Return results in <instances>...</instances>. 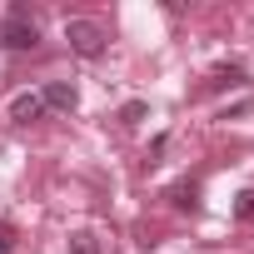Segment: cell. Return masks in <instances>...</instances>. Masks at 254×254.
Returning <instances> with one entry per match:
<instances>
[{"label":"cell","instance_id":"obj_1","mask_svg":"<svg viewBox=\"0 0 254 254\" xmlns=\"http://www.w3.org/2000/svg\"><path fill=\"white\" fill-rule=\"evenodd\" d=\"M65 40H70V50L75 55H85V60H100L105 55V25L100 20H65Z\"/></svg>","mask_w":254,"mask_h":254},{"label":"cell","instance_id":"obj_2","mask_svg":"<svg viewBox=\"0 0 254 254\" xmlns=\"http://www.w3.org/2000/svg\"><path fill=\"white\" fill-rule=\"evenodd\" d=\"M40 35H35V20L25 15V5H15L10 10V20H5V30H0V45H10V50H30Z\"/></svg>","mask_w":254,"mask_h":254},{"label":"cell","instance_id":"obj_3","mask_svg":"<svg viewBox=\"0 0 254 254\" xmlns=\"http://www.w3.org/2000/svg\"><path fill=\"white\" fill-rule=\"evenodd\" d=\"M40 100H45L50 110H65V115H70V110L80 105V90H75V85H65V80H50V85L40 90Z\"/></svg>","mask_w":254,"mask_h":254},{"label":"cell","instance_id":"obj_4","mask_svg":"<svg viewBox=\"0 0 254 254\" xmlns=\"http://www.w3.org/2000/svg\"><path fill=\"white\" fill-rule=\"evenodd\" d=\"M40 115H45V100H40L35 90L10 100V120H15V125H30V120H40Z\"/></svg>","mask_w":254,"mask_h":254},{"label":"cell","instance_id":"obj_5","mask_svg":"<svg viewBox=\"0 0 254 254\" xmlns=\"http://www.w3.org/2000/svg\"><path fill=\"white\" fill-rule=\"evenodd\" d=\"M170 204H175V209H199V180L170 185Z\"/></svg>","mask_w":254,"mask_h":254},{"label":"cell","instance_id":"obj_6","mask_svg":"<svg viewBox=\"0 0 254 254\" xmlns=\"http://www.w3.org/2000/svg\"><path fill=\"white\" fill-rule=\"evenodd\" d=\"M249 75L239 70V65H224V70H214L209 80H204V90H234V85H244Z\"/></svg>","mask_w":254,"mask_h":254},{"label":"cell","instance_id":"obj_7","mask_svg":"<svg viewBox=\"0 0 254 254\" xmlns=\"http://www.w3.org/2000/svg\"><path fill=\"white\" fill-rule=\"evenodd\" d=\"M145 115H150V105H145V100H130V105L120 110V125H140Z\"/></svg>","mask_w":254,"mask_h":254},{"label":"cell","instance_id":"obj_8","mask_svg":"<svg viewBox=\"0 0 254 254\" xmlns=\"http://www.w3.org/2000/svg\"><path fill=\"white\" fill-rule=\"evenodd\" d=\"M70 254H100V239L95 234H75L70 239Z\"/></svg>","mask_w":254,"mask_h":254},{"label":"cell","instance_id":"obj_9","mask_svg":"<svg viewBox=\"0 0 254 254\" xmlns=\"http://www.w3.org/2000/svg\"><path fill=\"white\" fill-rule=\"evenodd\" d=\"M234 214H239V219H254V190H239V199H234Z\"/></svg>","mask_w":254,"mask_h":254},{"label":"cell","instance_id":"obj_10","mask_svg":"<svg viewBox=\"0 0 254 254\" xmlns=\"http://www.w3.org/2000/svg\"><path fill=\"white\" fill-rule=\"evenodd\" d=\"M10 249H15V229H10V224H0V254H10Z\"/></svg>","mask_w":254,"mask_h":254}]
</instances>
